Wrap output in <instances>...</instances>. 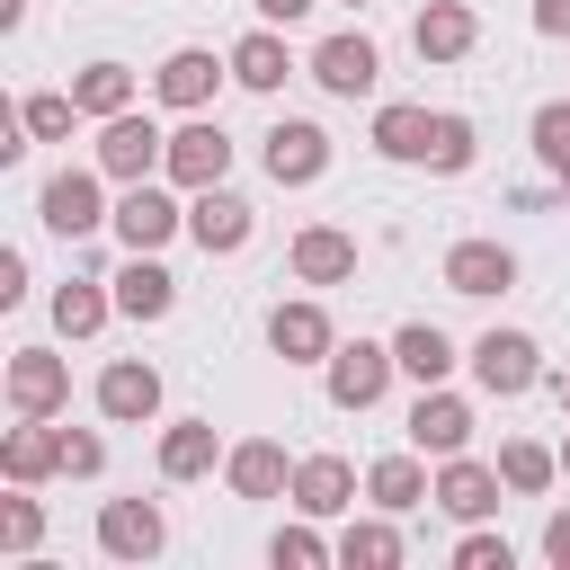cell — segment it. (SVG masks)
Segmentation results:
<instances>
[{
  "label": "cell",
  "mask_w": 570,
  "mask_h": 570,
  "mask_svg": "<svg viewBox=\"0 0 570 570\" xmlns=\"http://www.w3.org/2000/svg\"><path fill=\"white\" fill-rule=\"evenodd\" d=\"M62 472H71V481H98V472H107V436H98V428H62Z\"/></svg>",
  "instance_id": "cell-38"
},
{
  "label": "cell",
  "mask_w": 570,
  "mask_h": 570,
  "mask_svg": "<svg viewBox=\"0 0 570 570\" xmlns=\"http://www.w3.org/2000/svg\"><path fill=\"white\" fill-rule=\"evenodd\" d=\"M392 356H401L410 383H445V374H454V338H445L436 321H410V330L392 338Z\"/></svg>",
  "instance_id": "cell-31"
},
{
  "label": "cell",
  "mask_w": 570,
  "mask_h": 570,
  "mask_svg": "<svg viewBox=\"0 0 570 570\" xmlns=\"http://www.w3.org/2000/svg\"><path fill=\"white\" fill-rule=\"evenodd\" d=\"M338 561H347V570H392V561H401V525H392V508H374V517H347V534H338Z\"/></svg>",
  "instance_id": "cell-30"
},
{
  "label": "cell",
  "mask_w": 570,
  "mask_h": 570,
  "mask_svg": "<svg viewBox=\"0 0 570 570\" xmlns=\"http://www.w3.org/2000/svg\"><path fill=\"white\" fill-rule=\"evenodd\" d=\"M160 410V365H142V356H116L107 374H98V419H116V428H142Z\"/></svg>",
  "instance_id": "cell-18"
},
{
  "label": "cell",
  "mask_w": 570,
  "mask_h": 570,
  "mask_svg": "<svg viewBox=\"0 0 570 570\" xmlns=\"http://www.w3.org/2000/svg\"><path fill=\"white\" fill-rule=\"evenodd\" d=\"M517 552H508V534H490V525H472L463 543H454V570H508Z\"/></svg>",
  "instance_id": "cell-39"
},
{
  "label": "cell",
  "mask_w": 570,
  "mask_h": 570,
  "mask_svg": "<svg viewBox=\"0 0 570 570\" xmlns=\"http://www.w3.org/2000/svg\"><path fill=\"white\" fill-rule=\"evenodd\" d=\"M472 383H481L490 401H517V392L543 383V347H534L525 330H481V338H472Z\"/></svg>",
  "instance_id": "cell-4"
},
{
  "label": "cell",
  "mask_w": 570,
  "mask_h": 570,
  "mask_svg": "<svg viewBox=\"0 0 570 570\" xmlns=\"http://www.w3.org/2000/svg\"><path fill=\"white\" fill-rule=\"evenodd\" d=\"M428 142H436V116L428 107H410V98L374 107V151L383 160H428Z\"/></svg>",
  "instance_id": "cell-27"
},
{
  "label": "cell",
  "mask_w": 570,
  "mask_h": 570,
  "mask_svg": "<svg viewBox=\"0 0 570 570\" xmlns=\"http://www.w3.org/2000/svg\"><path fill=\"white\" fill-rule=\"evenodd\" d=\"M561 410H570V374H561Z\"/></svg>",
  "instance_id": "cell-45"
},
{
  "label": "cell",
  "mask_w": 570,
  "mask_h": 570,
  "mask_svg": "<svg viewBox=\"0 0 570 570\" xmlns=\"http://www.w3.org/2000/svg\"><path fill=\"white\" fill-rule=\"evenodd\" d=\"M499 481H508L517 499H534V490H552V481H561V454H552V445H534V436H508V445H499Z\"/></svg>",
  "instance_id": "cell-32"
},
{
  "label": "cell",
  "mask_w": 570,
  "mask_h": 570,
  "mask_svg": "<svg viewBox=\"0 0 570 570\" xmlns=\"http://www.w3.org/2000/svg\"><path fill=\"white\" fill-rule=\"evenodd\" d=\"M267 561L276 570H321V561H338V543H321V517H303V525H276Z\"/></svg>",
  "instance_id": "cell-36"
},
{
  "label": "cell",
  "mask_w": 570,
  "mask_h": 570,
  "mask_svg": "<svg viewBox=\"0 0 570 570\" xmlns=\"http://www.w3.org/2000/svg\"><path fill=\"white\" fill-rule=\"evenodd\" d=\"M249 232H258L249 196H232V187H196V196H187V240H196L205 258H232V249H249Z\"/></svg>",
  "instance_id": "cell-8"
},
{
  "label": "cell",
  "mask_w": 570,
  "mask_h": 570,
  "mask_svg": "<svg viewBox=\"0 0 570 570\" xmlns=\"http://www.w3.org/2000/svg\"><path fill=\"white\" fill-rule=\"evenodd\" d=\"M561 196H570V169H561Z\"/></svg>",
  "instance_id": "cell-47"
},
{
  "label": "cell",
  "mask_w": 570,
  "mask_h": 570,
  "mask_svg": "<svg viewBox=\"0 0 570 570\" xmlns=\"http://www.w3.org/2000/svg\"><path fill=\"white\" fill-rule=\"evenodd\" d=\"M365 499H374V508H392V517L428 508V499H436V481H428L419 445H410V454H374V463H365Z\"/></svg>",
  "instance_id": "cell-25"
},
{
  "label": "cell",
  "mask_w": 570,
  "mask_h": 570,
  "mask_svg": "<svg viewBox=\"0 0 570 570\" xmlns=\"http://www.w3.org/2000/svg\"><path fill=\"white\" fill-rule=\"evenodd\" d=\"M223 71H232V62H214L205 45H178V53H160V71H151V98H160V107H178V116H205Z\"/></svg>",
  "instance_id": "cell-11"
},
{
  "label": "cell",
  "mask_w": 570,
  "mask_h": 570,
  "mask_svg": "<svg viewBox=\"0 0 570 570\" xmlns=\"http://www.w3.org/2000/svg\"><path fill=\"white\" fill-rule=\"evenodd\" d=\"M534 36L561 45V36H570V0H534Z\"/></svg>",
  "instance_id": "cell-42"
},
{
  "label": "cell",
  "mask_w": 570,
  "mask_h": 570,
  "mask_svg": "<svg viewBox=\"0 0 570 570\" xmlns=\"http://www.w3.org/2000/svg\"><path fill=\"white\" fill-rule=\"evenodd\" d=\"M232 445L214 436V419H169L160 428V481H205Z\"/></svg>",
  "instance_id": "cell-24"
},
{
  "label": "cell",
  "mask_w": 570,
  "mask_h": 570,
  "mask_svg": "<svg viewBox=\"0 0 570 570\" xmlns=\"http://www.w3.org/2000/svg\"><path fill=\"white\" fill-rule=\"evenodd\" d=\"M107 321H116V294H98V276L53 285V330H62V338H98Z\"/></svg>",
  "instance_id": "cell-29"
},
{
  "label": "cell",
  "mask_w": 570,
  "mask_h": 570,
  "mask_svg": "<svg viewBox=\"0 0 570 570\" xmlns=\"http://www.w3.org/2000/svg\"><path fill=\"white\" fill-rule=\"evenodd\" d=\"M107 169L89 160V169H53L45 178V196H36V214H45V232H62V240H89L98 223H116V205H107Z\"/></svg>",
  "instance_id": "cell-1"
},
{
  "label": "cell",
  "mask_w": 570,
  "mask_h": 570,
  "mask_svg": "<svg viewBox=\"0 0 570 570\" xmlns=\"http://www.w3.org/2000/svg\"><path fill=\"white\" fill-rule=\"evenodd\" d=\"M98 169H107L116 187L160 178V169H169V134H160L151 116H134V107H125V116H107V125H98Z\"/></svg>",
  "instance_id": "cell-3"
},
{
  "label": "cell",
  "mask_w": 570,
  "mask_h": 570,
  "mask_svg": "<svg viewBox=\"0 0 570 570\" xmlns=\"http://www.w3.org/2000/svg\"><path fill=\"white\" fill-rule=\"evenodd\" d=\"M525 134H534V160H543V169L561 178V169H570V98H543Z\"/></svg>",
  "instance_id": "cell-37"
},
{
  "label": "cell",
  "mask_w": 570,
  "mask_h": 570,
  "mask_svg": "<svg viewBox=\"0 0 570 570\" xmlns=\"http://www.w3.org/2000/svg\"><path fill=\"white\" fill-rule=\"evenodd\" d=\"M472 151H481V125H472V116H436V142H428V160H419V169L463 178V169H472Z\"/></svg>",
  "instance_id": "cell-34"
},
{
  "label": "cell",
  "mask_w": 570,
  "mask_h": 570,
  "mask_svg": "<svg viewBox=\"0 0 570 570\" xmlns=\"http://www.w3.org/2000/svg\"><path fill=\"white\" fill-rule=\"evenodd\" d=\"M160 178L187 187V196H196V187H223V178H232V134H223L214 116H187V125L169 134V169H160Z\"/></svg>",
  "instance_id": "cell-6"
},
{
  "label": "cell",
  "mask_w": 570,
  "mask_h": 570,
  "mask_svg": "<svg viewBox=\"0 0 570 570\" xmlns=\"http://www.w3.org/2000/svg\"><path fill=\"white\" fill-rule=\"evenodd\" d=\"M508 285H517V249H508V240H454V249H445V294L490 303V294H508Z\"/></svg>",
  "instance_id": "cell-13"
},
{
  "label": "cell",
  "mask_w": 570,
  "mask_h": 570,
  "mask_svg": "<svg viewBox=\"0 0 570 570\" xmlns=\"http://www.w3.org/2000/svg\"><path fill=\"white\" fill-rule=\"evenodd\" d=\"M267 347H276L285 365H330L338 330H330L321 303H276V312H267Z\"/></svg>",
  "instance_id": "cell-17"
},
{
  "label": "cell",
  "mask_w": 570,
  "mask_h": 570,
  "mask_svg": "<svg viewBox=\"0 0 570 570\" xmlns=\"http://www.w3.org/2000/svg\"><path fill=\"white\" fill-rule=\"evenodd\" d=\"M116 312H125V321H169V312H178V276L160 267V249H125V267H116Z\"/></svg>",
  "instance_id": "cell-15"
},
{
  "label": "cell",
  "mask_w": 570,
  "mask_h": 570,
  "mask_svg": "<svg viewBox=\"0 0 570 570\" xmlns=\"http://www.w3.org/2000/svg\"><path fill=\"white\" fill-rule=\"evenodd\" d=\"M410 45H419V62H463V53L481 45V18H472L463 0H428V9L410 18Z\"/></svg>",
  "instance_id": "cell-23"
},
{
  "label": "cell",
  "mask_w": 570,
  "mask_h": 570,
  "mask_svg": "<svg viewBox=\"0 0 570 570\" xmlns=\"http://www.w3.org/2000/svg\"><path fill=\"white\" fill-rule=\"evenodd\" d=\"M18 125H27V142H71V125H80V98H71V89H36V98L18 107Z\"/></svg>",
  "instance_id": "cell-33"
},
{
  "label": "cell",
  "mask_w": 570,
  "mask_h": 570,
  "mask_svg": "<svg viewBox=\"0 0 570 570\" xmlns=\"http://www.w3.org/2000/svg\"><path fill=\"white\" fill-rule=\"evenodd\" d=\"M561 472H570V445H561Z\"/></svg>",
  "instance_id": "cell-46"
},
{
  "label": "cell",
  "mask_w": 570,
  "mask_h": 570,
  "mask_svg": "<svg viewBox=\"0 0 570 570\" xmlns=\"http://www.w3.org/2000/svg\"><path fill=\"white\" fill-rule=\"evenodd\" d=\"M62 401H71V365L53 347H18L9 356V410L18 419H53Z\"/></svg>",
  "instance_id": "cell-14"
},
{
  "label": "cell",
  "mask_w": 570,
  "mask_h": 570,
  "mask_svg": "<svg viewBox=\"0 0 570 570\" xmlns=\"http://www.w3.org/2000/svg\"><path fill=\"white\" fill-rule=\"evenodd\" d=\"M499 490H508L499 463H472V454H445V463H436V508L463 517V525H481V517L499 508Z\"/></svg>",
  "instance_id": "cell-22"
},
{
  "label": "cell",
  "mask_w": 570,
  "mask_h": 570,
  "mask_svg": "<svg viewBox=\"0 0 570 570\" xmlns=\"http://www.w3.org/2000/svg\"><path fill=\"white\" fill-rule=\"evenodd\" d=\"M223 481H232V499H285V490H294V463H285L276 436H240V445L223 454Z\"/></svg>",
  "instance_id": "cell-20"
},
{
  "label": "cell",
  "mask_w": 570,
  "mask_h": 570,
  "mask_svg": "<svg viewBox=\"0 0 570 570\" xmlns=\"http://www.w3.org/2000/svg\"><path fill=\"white\" fill-rule=\"evenodd\" d=\"M53 472H62V428H53V419H18V428L0 436V481L36 490V481H53Z\"/></svg>",
  "instance_id": "cell-19"
},
{
  "label": "cell",
  "mask_w": 570,
  "mask_h": 570,
  "mask_svg": "<svg viewBox=\"0 0 570 570\" xmlns=\"http://www.w3.org/2000/svg\"><path fill=\"white\" fill-rule=\"evenodd\" d=\"M36 543H45V499H27V490L9 481V499H0V552H18V561H27Z\"/></svg>",
  "instance_id": "cell-35"
},
{
  "label": "cell",
  "mask_w": 570,
  "mask_h": 570,
  "mask_svg": "<svg viewBox=\"0 0 570 570\" xmlns=\"http://www.w3.org/2000/svg\"><path fill=\"white\" fill-rule=\"evenodd\" d=\"M98 552H107V561H160V552H169L160 499H107V508H98Z\"/></svg>",
  "instance_id": "cell-7"
},
{
  "label": "cell",
  "mask_w": 570,
  "mask_h": 570,
  "mask_svg": "<svg viewBox=\"0 0 570 570\" xmlns=\"http://www.w3.org/2000/svg\"><path fill=\"white\" fill-rule=\"evenodd\" d=\"M267 178H276V187H312V178H330V134H321L312 116L267 125Z\"/></svg>",
  "instance_id": "cell-12"
},
{
  "label": "cell",
  "mask_w": 570,
  "mask_h": 570,
  "mask_svg": "<svg viewBox=\"0 0 570 570\" xmlns=\"http://www.w3.org/2000/svg\"><path fill=\"white\" fill-rule=\"evenodd\" d=\"M410 445L419 454H463L472 445V401L463 392H445V383H419V401H410Z\"/></svg>",
  "instance_id": "cell-10"
},
{
  "label": "cell",
  "mask_w": 570,
  "mask_h": 570,
  "mask_svg": "<svg viewBox=\"0 0 570 570\" xmlns=\"http://www.w3.org/2000/svg\"><path fill=\"white\" fill-rule=\"evenodd\" d=\"M178 232H187V205L169 196V178H134L116 196V240L125 249H169Z\"/></svg>",
  "instance_id": "cell-5"
},
{
  "label": "cell",
  "mask_w": 570,
  "mask_h": 570,
  "mask_svg": "<svg viewBox=\"0 0 570 570\" xmlns=\"http://www.w3.org/2000/svg\"><path fill=\"white\" fill-rule=\"evenodd\" d=\"M0 27H27V0H0Z\"/></svg>",
  "instance_id": "cell-44"
},
{
  "label": "cell",
  "mask_w": 570,
  "mask_h": 570,
  "mask_svg": "<svg viewBox=\"0 0 570 570\" xmlns=\"http://www.w3.org/2000/svg\"><path fill=\"white\" fill-rule=\"evenodd\" d=\"M285 267H294L303 285H347V276H356V232H338V223H303L294 249H285Z\"/></svg>",
  "instance_id": "cell-16"
},
{
  "label": "cell",
  "mask_w": 570,
  "mask_h": 570,
  "mask_svg": "<svg viewBox=\"0 0 570 570\" xmlns=\"http://www.w3.org/2000/svg\"><path fill=\"white\" fill-rule=\"evenodd\" d=\"M223 62H232V80H240V89H258V98H276V89H285V71H294L285 36H276L267 18H258V27H249V36L232 45V53H223Z\"/></svg>",
  "instance_id": "cell-26"
},
{
  "label": "cell",
  "mask_w": 570,
  "mask_h": 570,
  "mask_svg": "<svg viewBox=\"0 0 570 570\" xmlns=\"http://www.w3.org/2000/svg\"><path fill=\"white\" fill-rule=\"evenodd\" d=\"M71 98H80L89 125H107V116L134 107V71H125V62H80V71H71Z\"/></svg>",
  "instance_id": "cell-28"
},
{
  "label": "cell",
  "mask_w": 570,
  "mask_h": 570,
  "mask_svg": "<svg viewBox=\"0 0 570 570\" xmlns=\"http://www.w3.org/2000/svg\"><path fill=\"white\" fill-rule=\"evenodd\" d=\"M249 9H258V18H267V27H294V18H312V9H321V0H249Z\"/></svg>",
  "instance_id": "cell-43"
},
{
  "label": "cell",
  "mask_w": 570,
  "mask_h": 570,
  "mask_svg": "<svg viewBox=\"0 0 570 570\" xmlns=\"http://www.w3.org/2000/svg\"><path fill=\"white\" fill-rule=\"evenodd\" d=\"M392 374H401V356H392V347H374V338H338V347H330V365H321L330 410H374V401L392 392Z\"/></svg>",
  "instance_id": "cell-2"
},
{
  "label": "cell",
  "mask_w": 570,
  "mask_h": 570,
  "mask_svg": "<svg viewBox=\"0 0 570 570\" xmlns=\"http://www.w3.org/2000/svg\"><path fill=\"white\" fill-rule=\"evenodd\" d=\"M347 9H365V0H347Z\"/></svg>",
  "instance_id": "cell-48"
},
{
  "label": "cell",
  "mask_w": 570,
  "mask_h": 570,
  "mask_svg": "<svg viewBox=\"0 0 570 570\" xmlns=\"http://www.w3.org/2000/svg\"><path fill=\"white\" fill-rule=\"evenodd\" d=\"M0 303H27V258L0 249Z\"/></svg>",
  "instance_id": "cell-41"
},
{
  "label": "cell",
  "mask_w": 570,
  "mask_h": 570,
  "mask_svg": "<svg viewBox=\"0 0 570 570\" xmlns=\"http://www.w3.org/2000/svg\"><path fill=\"white\" fill-rule=\"evenodd\" d=\"M312 80H321L330 98H365V89L383 80V53H374V36H356V27L321 36V45H312Z\"/></svg>",
  "instance_id": "cell-9"
},
{
  "label": "cell",
  "mask_w": 570,
  "mask_h": 570,
  "mask_svg": "<svg viewBox=\"0 0 570 570\" xmlns=\"http://www.w3.org/2000/svg\"><path fill=\"white\" fill-rule=\"evenodd\" d=\"M543 561H552V570H570V508H552V517H543Z\"/></svg>",
  "instance_id": "cell-40"
},
{
  "label": "cell",
  "mask_w": 570,
  "mask_h": 570,
  "mask_svg": "<svg viewBox=\"0 0 570 570\" xmlns=\"http://www.w3.org/2000/svg\"><path fill=\"white\" fill-rule=\"evenodd\" d=\"M285 499H294L303 517H347V508H356V463H347V454H303Z\"/></svg>",
  "instance_id": "cell-21"
}]
</instances>
